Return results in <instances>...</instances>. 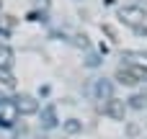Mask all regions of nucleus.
<instances>
[{
    "mask_svg": "<svg viewBox=\"0 0 147 139\" xmlns=\"http://www.w3.org/2000/svg\"><path fill=\"white\" fill-rule=\"evenodd\" d=\"M119 15H121L124 23H129V26H140V23L145 21V8H140V5H124V8L119 10Z\"/></svg>",
    "mask_w": 147,
    "mask_h": 139,
    "instance_id": "obj_1",
    "label": "nucleus"
},
{
    "mask_svg": "<svg viewBox=\"0 0 147 139\" xmlns=\"http://www.w3.org/2000/svg\"><path fill=\"white\" fill-rule=\"evenodd\" d=\"M106 116H111L114 121H124V113H127V106H124V101H119V98H109L106 101Z\"/></svg>",
    "mask_w": 147,
    "mask_h": 139,
    "instance_id": "obj_2",
    "label": "nucleus"
},
{
    "mask_svg": "<svg viewBox=\"0 0 147 139\" xmlns=\"http://www.w3.org/2000/svg\"><path fill=\"white\" fill-rule=\"evenodd\" d=\"M16 119H18V108H16V103L3 101V103H0V124H3V126H13Z\"/></svg>",
    "mask_w": 147,
    "mask_h": 139,
    "instance_id": "obj_3",
    "label": "nucleus"
},
{
    "mask_svg": "<svg viewBox=\"0 0 147 139\" xmlns=\"http://www.w3.org/2000/svg\"><path fill=\"white\" fill-rule=\"evenodd\" d=\"M16 108H18V113H36V111H39V103H36L31 95H21V98L16 101Z\"/></svg>",
    "mask_w": 147,
    "mask_h": 139,
    "instance_id": "obj_4",
    "label": "nucleus"
},
{
    "mask_svg": "<svg viewBox=\"0 0 147 139\" xmlns=\"http://www.w3.org/2000/svg\"><path fill=\"white\" fill-rule=\"evenodd\" d=\"M116 80H119V83H121V85H129V88H132V85H137V83H140V80H137V77H134V72H132V70H129V64H121V67H119V70H116Z\"/></svg>",
    "mask_w": 147,
    "mask_h": 139,
    "instance_id": "obj_5",
    "label": "nucleus"
},
{
    "mask_svg": "<svg viewBox=\"0 0 147 139\" xmlns=\"http://www.w3.org/2000/svg\"><path fill=\"white\" fill-rule=\"evenodd\" d=\"M78 129H80V126H78L75 121H70V124H67V132H78Z\"/></svg>",
    "mask_w": 147,
    "mask_h": 139,
    "instance_id": "obj_6",
    "label": "nucleus"
}]
</instances>
